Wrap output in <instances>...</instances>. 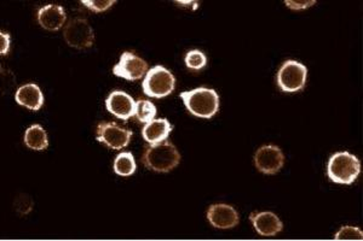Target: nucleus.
<instances>
[{
  "label": "nucleus",
  "instance_id": "1",
  "mask_svg": "<svg viewBox=\"0 0 363 241\" xmlns=\"http://www.w3.org/2000/svg\"><path fill=\"white\" fill-rule=\"evenodd\" d=\"M142 162L149 170L157 172H169L174 170L181 162V153L169 141L150 143L145 148Z\"/></svg>",
  "mask_w": 363,
  "mask_h": 241
},
{
  "label": "nucleus",
  "instance_id": "2",
  "mask_svg": "<svg viewBox=\"0 0 363 241\" xmlns=\"http://www.w3.org/2000/svg\"><path fill=\"white\" fill-rule=\"evenodd\" d=\"M179 97L190 114L200 119H210L219 110V95L215 90L200 87L188 92H182Z\"/></svg>",
  "mask_w": 363,
  "mask_h": 241
},
{
  "label": "nucleus",
  "instance_id": "3",
  "mask_svg": "<svg viewBox=\"0 0 363 241\" xmlns=\"http://www.w3.org/2000/svg\"><path fill=\"white\" fill-rule=\"evenodd\" d=\"M361 172V163L350 152H337L327 164V176L335 184H351L355 182Z\"/></svg>",
  "mask_w": 363,
  "mask_h": 241
},
{
  "label": "nucleus",
  "instance_id": "4",
  "mask_svg": "<svg viewBox=\"0 0 363 241\" xmlns=\"http://www.w3.org/2000/svg\"><path fill=\"white\" fill-rule=\"evenodd\" d=\"M174 75L162 66H155L148 70L145 80L142 82V88L145 95L152 98L160 99L167 97L174 92Z\"/></svg>",
  "mask_w": 363,
  "mask_h": 241
},
{
  "label": "nucleus",
  "instance_id": "5",
  "mask_svg": "<svg viewBox=\"0 0 363 241\" xmlns=\"http://www.w3.org/2000/svg\"><path fill=\"white\" fill-rule=\"evenodd\" d=\"M308 68L297 61H286L277 71V86L285 93H297L306 87Z\"/></svg>",
  "mask_w": 363,
  "mask_h": 241
},
{
  "label": "nucleus",
  "instance_id": "6",
  "mask_svg": "<svg viewBox=\"0 0 363 241\" xmlns=\"http://www.w3.org/2000/svg\"><path fill=\"white\" fill-rule=\"evenodd\" d=\"M63 37L70 47L77 49H89L95 42L94 29L86 18H72L66 25Z\"/></svg>",
  "mask_w": 363,
  "mask_h": 241
},
{
  "label": "nucleus",
  "instance_id": "7",
  "mask_svg": "<svg viewBox=\"0 0 363 241\" xmlns=\"http://www.w3.org/2000/svg\"><path fill=\"white\" fill-rule=\"evenodd\" d=\"M133 134V131L120 127L118 123L102 122L97 126V141L112 150L126 148L131 141Z\"/></svg>",
  "mask_w": 363,
  "mask_h": 241
},
{
  "label": "nucleus",
  "instance_id": "8",
  "mask_svg": "<svg viewBox=\"0 0 363 241\" xmlns=\"http://www.w3.org/2000/svg\"><path fill=\"white\" fill-rule=\"evenodd\" d=\"M148 71V63L133 52H124L114 68L113 74L128 81H137Z\"/></svg>",
  "mask_w": 363,
  "mask_h": 241
},
{
  "label": "nucleus",
  "instance_id": "9",
  "mask_svg": "<svg viewBox=\"0 0 363 241\" xmlns=\"http://www.w3.org/2000/svg\"><path fill=\"white\" fill-rule=\"evenodd\" d=\"M256 167L263 174L274 175L280 172L285 164V155L281 148L275 145H265L255 155Z\"/></svg>",
  "mask_w": 363,
  "mask_h": 241
},
{
  "label": "nucleus",
  "instance_id": "10",
  "mask_svg": "<svg viewBox=\"0 0 363 241\" xmlns=\"http://www.w3.org/2000/svg\"><path fill=\"white\" fill-rule=\"evenodd\" d=\"M106 107L111 114L128 122L136 114V102L124 90H113L106 99Z\"/></svg>",
  "mask_w": 363,
  "mask_h": 241
},
{
  "label": "nucleus",
  "instance_id": "11",
  "mask_svg": "<svg viewBox=\"0 0 363 241\" xmlns=\"http://www.w3.org/2000/svg\"><path fill=\"white\" fill-rule=\"evenodd\" d=\"M207 220L212 227L219 229L234 228L239 225V213L228 204L211 205L207 211Z\"/></svg>",
  "mask_w": 363,
  "mask_h": 241
},
{
  "label": "nucleus",
  "instance_id": "12",
  "mask_svg": "<svg viewBox=\"0 0 363 241\" xmlns=\"http://www.w3.org/2000/svg\"><path fill=\"white\" fill-rule=\"evenodd\" d=\"M66 10L61 5L49 4L38 11V22L49 32H57L66 22Z\"/></svg>",
  "mask_w": 363,
  "mask_h": 241
},
{
  "label": "nucleus",
  "instance_id": "13",
  "mask_svg": "<svg viewBox=\"0 0 363 241\" xmlns=\"http://www.w3.org/2000/svg\"><path fill=\"white\" fill-rule=\"evenodd\" d=\"M250 220L253 223L257 233L262 237H274L284 229V225L280 218L270 211L251 213Z\"/></svg>",
  "mask_w": 363,
  "mask_h": 241
},
{
  "label": "nucleus",
  "instance_id": "14",
  "mask_svg": "<svg viewBox=\"0 0 363 241\" xmlns=\"http://www.w3.org/2000/svg\"><path fill=\"white\" fill-rule=\"evenodd\" d=\"M15 100L17 104L27 107L29 110H40L44 104V95L38 85L35 83H27L20 87L15 94Z\"/></svg>",
  "mask_w": 363,
  "mask_h": 241
},
{
  "label": "nucleus",
  "instance_id": "15",
  "mask_svg": "<svg viewBox=\"0 0 363 241\" xmlns=\"http://www.w3.org/2000/svg\"><path fill=\"white\" fill-rule=\"evenodd\" d=\"M174 131V126L167 119H153L145 123L142 129V136L148 143H159L169 138V133Z\"/></svg>",
  "mask_w": 363,
  "mask_h": 241
},
{
  "label": "nucleus",
  "instance_id": "16",
  "mask_svg": "<svg viewBox=\"0 0 363 241\" xmlns=\"http://www.w3.org/2000/svg\"><path fill=\"white\" fill-rule=\"evenodd\" d=\"M25 143L27 148L35 151H44L49 146L48 134L39 124H33L26 131Z\"/></svg>",
  "mask_w": 363,
  "mask_h": 241
},
{
  "label": "nucleus",
  "instance_id": "17",
  "mask_svg": "<svg viewBox=\"0 0 363 241\" xmlns=\"http://www.w3.org/2000/svg\"><path fill=\"white\" fill-rule=\"evenodd\" d=\"M136 160L131 152H121L114 160V172L116 175L131 176L136 172Z\"/></svg>",
  "mask_w": 363,
  "mask_h": 241
},
{
  "label": "nucleus",
  "instance_id": "18",
  "mask_svg": "<svg viewBox=\"0 0 363 241\" xmlns=\"http://www.w3.org/2000/svg\"><path fill=\"white\" fill-rule=\"evenodd\" d=\"M135 116L138 119V122H150L157 116V107L149 100H138V102H136V114H135Z\"/></svg>",
  "mask_w": 363,
  "mask_h": 241
},
{
  "label": "nucleus",
  "instance_id": "19",
  "mask_svg": "<svg viewBox=\"0 0 363 241\" xmlns=\"http://www.w3.org/2000/svg\"><path fill=\"white\" fill-rule=\"evenodd\" d=\"M186 66L190 70H201L207 64V58L203 52L199 49H193L186 54Z\"/></svg>",
  "mask_w": 363,
  "mask_h": 241
},
{
  "label": "nucleus",
  "instance_id": "20",
  "mask_svg": "<svg viewBox=\"0 0 363 241\" xmlns=\"http://www.w3.org/2000/svg\"><path fill=\"white\" fill-rule=\"evenodd\" d=\"M363 232L357 227L345 225L335 235V240H362Z\"/></svg>",
  "mask_w": 363,
  "mask_h": 241
},
{
  "label": "nucleus",
  "instance_id": "21",
  "mask_svg": "<svg viewBox=\"0 0 363 241\" xmlns=\"http://www.w3.org/2000/svg\"><path fill=\"white\" fill-rule=\"evenodd\" d=\"M33 205L34 203L33 201H32V198L25 194V193L18 194V196H16V199L13 201L15 210H16L17 213H20L21 216H25L27 213H30L32 208H33Z\"/></svg>",
  "mask_w": 363,
  "mask_h": 241
},
{
  "label": "nucleus",
  "instance_id": "22",
  "mask_svg": "<svg viewBox=\"0 0 363 241\" xmlns=\"http://www.w3.org/2000/svg\"><path fill=\"white\" fill-rule=\"evenodd\" d=\"M82 4L85 8H90L94 13H104L112 5L116 4V0H82Z\"/></svg>",
  "mask_w": 363,
  "mask_h": 241
},
{
  "label": "nucleus",
  "instance_id": "23",
  "mask_svg": "<svg viewBox=\"0 0 363 241\" xmlns=\"http://www.w3.org/2000/svg\"><path fill=\"white\" fill-rule=\"evenodd\" d=\"M285 4L287 5L289 8H292V10H303V8H308L316 4V1H315V0H311V1H308V0H306V1L286 0Z\"/></svg>",
  "mask_w": 363,
  "mask_h": 241
},
{
  "label": "nucleus",
  "instance_id": "24",
  "mask_svg": "<svg viewBox=\"0 0 363 241\" xmlns=\"http://www.w3.org/2000/svg\"><path fill=\"white\" fill-rule=\"evenodd\" d=\"M0 39H1V47H0V54L1 56H6L10 51V34L1 32L0 34Z\"/></svg>",
  "mask_w": 363,
  "mask_h": 241
}]
</instances>
